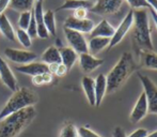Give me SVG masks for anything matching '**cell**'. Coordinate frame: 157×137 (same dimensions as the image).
Listing matches in <instances>:
<instances>
[{
  "instance_id": "cell-1",
  "label": "cell",
  "mask_w": 157,
  "mask_h": 137,
  "mask_svg": "<svg viewBox=\"0 0 157 137\" xmlns=\"http://www.w3.org/2000/svg\"><path fill=\"white\" fill-rule=\"evenodd\" d=\"M134 13V23H132V48L136 55L141 50H154L152 43L151 28H150L149 13L147 9H138L132 10Z\"/></svg>"
},
{
  "instance_id": "cell-2",
  "label": "cell",
  "mask_w": 157,
  "mask_h": 137,
  "mask_svg": "<svg viewBox=\"0 0 157 137\" xmlns=\"http://www.w3.org/2000/svg\"><path fill=\"white\" fill-rule=\"evenodd\" d=\"M137 65L134 60V57L130 53H123L119 61L111 68L108 75L106 76L107 80V91L106 93L111 94L119 90L130 75L136 71Z\"/></svg>"
},
{
  "instance_id": "cell-3",
  "label": "cell",
  "mask_w": 157,
  "mask_h": 137,
  "mask_svg": "<svg viewBox=\"0 0 157 137\" xmlns=\"http://www.w3.org/2000/svg\"><path fill=\"white\" fill-rule=\"evenodd\" d=\"M36 116L34 106L16 112L0 120V137H17Z\"/></svg>"
},
{
  "instance_id": "cell-4",
  "label": "cell",
  "mask_w": 157,
  "mask_h": 137,
  "mask_svg": "<svg viewBox=\"0 0 157 137\" xmlns=\"http://www.w3.org/2000/svg\"><path fill=\"white\" fill-rule=\"evenodd\" d=\"M37 102H39V96L33 90L27 87L18 88L16 91L13 92L11 98L1 109L0 120L21 109L34 106Z\"/></svg>"
},
{
  "instance_id": "cell-5",
  "label": "cell",
  "mask_w": 157,
  "mask_h": 137,
  "mask_svg": "<svg viewBox=\"0 0 157 137\" xmlns=\"http://www.w3.org/2000/svg\"><path fill=\"white\" fill-rule=\"evenodd\" d=\"M138 77L142 84L143 93L145 94V98H147L149 112L157 115V86L147 75L138 73Z\"/></svg>"
},
{
  "instance_id": "cell-6",
  "label": "cell",
  "mask_w": 157,
  "mask_h": 137,
  "mask_svg": "<svg viewBox=\"0 0 157 137\" xmlns=\"http://www.w3.org/2000/svg\"><path fill=\"white\" fill-rule=\"evenodd\" d=\"M132 23H134V13H132V10H129L127 14H126V16L123 18V21L120 23V25L118 26V28L114 30V34L110 39L108 49L113 48L114 46H117L124 39V37L127 34V32L130 30V28L132 27Z\"/></svg>"
},
{
  "instance_id": "cell-7",
  "label": "cell",
  "mask_w": 157,
  "mask_h": 137,
  "mask_svg": "<svg viewBox=\"0 0 157 137\" xmlns=\"http://www.w3.org/2000/svg\"><path fill=\"white\" fill-rule=\"evenodd\" d=\"M64 34H65L67 43L70 44V47L74 49L77 54L80 55L89 53L88 52V42L82 33L64 28Z\"/></svg>"
},
{
  "instance_id": "cell-8",
  "label": "cell",
  "mask_w": 157,
  "mask_h": 137,
  "mask_svg": "<svg viewBox=\"0 0 157 137\" xmlns=\"http://www.w3.org/2000/svg\"><path fill=\"white\" fill-rule=\"evenodd\" d=\"M124 0H96L90 12L98 15H110L117 13L121 9Z\"/></svg>"
},
{
  "instance_id": "cell-9",
  "label": "cell",
  "mask_w": 157,
  "mask_h": 137,
  "mask_svg": "<svg viewBox=\"0 0 157 137\" xmlns=\"http://www.w3.org/2000/svg\"><path fill=\"white\" fill-rule=\"evenodd\" d=\"M4 55L10 61L19 65H28L30 62H33L37 58V55L33 52L23 49H16V48H6Z\"/></svg>"
},
{
  "instance_id": "cell-10",
  "label": "cell",
  "mask_w": 157,
  "mask_h": 137,
  "mask_svg": "<svg viewBox=\"0 0 157 137\" xmlns=\"http://www.w3.org/2000/svg\"><path fill=\"white\" fill-rule=\"evenodd\" d=\"M63 26L64 28L75 30V31H78L80 33H90L94 28V23L93 21L89 18L77 19L73 16H70L65 19Z\"/></svg>"
},
{
  "instance_id": "cell-11",
  "label": "cell",
  "mask_w": 157,
  "mask_h": 137,
  "mask_svg": "<svg viewBox=\"0 0 157 137\" xmlns=\"http://www.w3.org/2000/svg\"><path fill=\"white\" fill-rule=\"evenodd\" d=\"M0 79L3 83V85L11 91H16L18 89L17 87V80L14 73L12 72L11 68L6 63V61L0 56Z\"/></svg>"
},
{
  "instance_id": "cell-12",
  "label": "cell",
  "mask_w": 157,
  "mask_h": 137,
  "mask_svg": "<svg viewBox=\"0 0 157 137\" xmlns=\"http://www.w3.org/2000/svg\"><path fill=\"white\" fill-rule=\"evenodd\" d=\"M147 112H149V107H147V98H145V94L141 92L129 115V121L132 123H138L147 116Z\"/></svg>"
},
{
  "instance_id": "cell-13",
  "label": "cell",
  "mask_w": 157,
  "mask_h": 137,
  "mask_svg": "<svg viewBox=\"0 0 157 137\" xmlns=\"http://www.w3.org/2000/svg\"><path fill=\"white\" fill-rule=\"evenodd\" d=\"M104 60L94 57L93 55L86 53V54H80L79 55V65L80 68L86 74L93 72L96 70L97 68H99L101 65H103Z\"/></svg>"
},
{
  "instance_id": "cell-14",
  "label": "cell",
  "mask_w": 157,
  "mask_h": 137,
  "mask_svg": "<svg viewBox=\"0 0 157 137\" xmlns=\"http://www.w3.org/2000/svg\"><path fill=\"white\" fill-rule=\"evenodd\" d=\"M19 73H23L30 76H35V75L43 74L45 72H48V67L44 62H30L28 65H18L15 68Z\"/></svg>"
},
{
  "instance_id": "cell-15",
  "label": "cell",
  "mask_w": 157,
  "mask_h": 137,
  "mask_svg": "<svg viewBox=\"0 0 157 137\" xmlns=\"http://www.w3.org/2000/svg\"><path fill=\"white\" fill-rule=\"evenodd\" d=\"M114 30H116V28L112 27V25L107 19H103L96 26H94L93 30L90 32V35H91V37H101L111 39L112 35L114 34Z\"/></svg>"
},
{
  "instance_id": "cell-16",
  "label": "cell",
  "mask_w": 157,
  "mask_h": 137,
  "mask_svg": "<svg viewBox=\"0 0 157 137\" xmlns=\"http://www.w3.org/2000/svg\"><path fill=\"white\" fill-rule=\"evenodd\" d=\"M137 56L140 67L157 71V54L154 50H141Z\"/></svg>"
},
{
  "instance_id": "cell-17",
  "label": "cell",
  "mask_w": 157,
  "mask_h": 137,
  "mask_svg": "<svg viewBox=\"0 0 157 137\" xmlns=\"http://www.w3.org/2000/svg\"><path fill=\"white\" fill-rule=\"evenodd\" d=\"M94 88H95V106L98 107L104 100V96L107 91V80L106 75L99 74L94 79Z\"/></svg>"
},
{
  "instance_id": "cell-18",
  "label": "cell",
  "mask_w": 157,
  "mask_h": 137,
  "mask_svg": "<svg viewBox=\"0 0 157 137\" xmlns=\"http://www.w3.org/2000/svg\"><path fill=\"white\" fill-rule=\"evenodd\" d=\"M59 53L61 56V63L65 65L70 71L78 60V54L71 47H63V46L59 48Z\"/></svg>"
},
{
  "instance_id": "cell-19",
  "label": "cell",
  "mask_w": 157,
  "mask_h": 137,
  "mask_svg": "<svg viewBox=\"0 0 157 137\" xmlns=\"http://www.w3.org/2000/svg\"><path fill=\"white\" fill-rule=\"evenodd\" d=\"M109 43H110L109 37H91L89 43H88V52H89V54L94 56V55L98 54L103 49H105L106 47H108Z\"/></svg>"
},
{
  "instance_id": "cell-20",
  "label": "cell",
  "mask_w": 157,
  "mask_h": 137,
  "mask_svg": "<svg viewBox=\"0 0 157 137\" xmlns=\"http://www.w3.org/2000/svg\"><path fill=\"white\" fill-rule=\"evenodd\" d=\"M81 86L87 96V100L91 106H95V88L94 79L89 76H83L81 79Z\"/></svg>"
},
{
  "instance_id": "cell-21",
  "label": "cell",
  "mask_w": 157,
  "mask_h": 137,
  "mask_svg": "<svg viewBox=\"0 0 157 137\" xmlns=\"http://www.w3.org/2000/svg\"><path fill=\"white\" fill-rule=\"evenodd\" d=\"M0 32L4 35L8 40L11 42L16 41V34H15V30L13 29L12 25H11L10 21L6 17L4 13L0 14Z\"/></svg>"
},
{
  "instance_id": "cell-22",
  "label": "cell",
  "mask_w": 157,
  "mask_h": 137,
  "mask_svg": "<svg viewBox=\"0 0 157 137\" xmlns=\"http://www.w3.org/2000/svg\"><path fill=\"white\" fill-rule=\"evenodd\" d=\"M93 6V2L90 0H65L62 6H60L57 11L61 10H77V9L85 8L90 10Z\"/></svg>"
},
{
  "instance_id": "cell-23",
  "label": "cell",
  "mask_w": 157,
  "mask_h": 137,
  "mask_svg": "<svg viewBox=\"0 0 157 137\" xmlns=\"http://www.w3.org/2000/svg\"><path fill=\"white\" fill-rule=\"evenodd\" d=\"M42 60L45 65L61 63V56L59 53V48L56 46H49L42 55Z\"/></svg>"
},
{
  "instance_id": "cell-24",
  "label": "cell",
  "mask_w": 157,
  "mask_h": 137,
  "mask_svg": "<svg viewBox=\"0 0 157 137\" xmlns=\"http://www.w3.org/2000/svg\"><path fill=\"white\" fill-rule=\"evenodd\" d=\"M35 0H10L9 8L11 10L17 11V12H27L32 11Z\"/></svg>"
},
{
  "instance_id": "cell-25",
  "label": "cell",
  "mask_w": 157,
  "mask_h": 137,
  "mask_svg": "<svg viewBox=\"0 0 157 137\" xmlns=\"http://www.w3.org/2000/svg\"><path fill=\"white\" fill-rule=\"evenodd\" d=\"M43 24L47 28L49 34L56 35L57 34V27H56V17H55V12L52 10H48L44 13Z\"/></svg>"
},
{
  "instance_id": "cell-26",
  "label": "cell",
  "mask_w": 157,
  "mask_h": 137,
  "mask_svg": "<svg viewBox=\"0 0 157 137\" xmlns=\"http://www.w3.org/2000/svg\"><path fill=\"white\" fill-rule=\"evenodd\" d=\"M59 137H79L78 136V129L75 127V124L71 122L64 123L59 134Z\"/></svg>"
},
{
  "instance_id": "cell-27",
  "label": "cell",
  "mask_w": 157,
  "mask_h": 137,
  "mask_svg": "<svg viewBox=\"0 0 157 137\" xmlns=\"http://www.w3.org/2000/svg\"><path fill=\"white\" fill-rule=\"evenodd\" d=\"M16 34V39L18 40V42L26 48H29L32 45V39L29 37V34L27 33L26 30L23 29H17V31L15 32Z\"/></svg>"
},
{
  "instance_id": "cell-28",
  "label": "cell",
  "mask_w": 157,
  "mask_h": 137,
  "mask_svg": "<svg viewBox=\"0 0 157 137\" xmlns=\"http://www.w3.org/2000/svg\"><path fill=\"white\" fill-rule=\"evenodd\" d=\"M31 17H32V11H27V12L21 13V16H19L18 19L19 29L27 30L28 26L30 24V21H31Z\"/></svg>"
},
{
  "instance_id": "cell-29",
  "label": "cell",
  "mask_w": 157,
  "mask_h": 137,
  "mask_svg": "<svg viewBox=\"0 0 157 137\" xmlns=\"http://www.w3.org/2000/svg\"><path fill=\"white\" fill-rule=\"evenodd\" d=\"M32 15L34 17L36 24L43 23V17H44V10H43V2H35L33 6Z\"/></svg>"
},
{
  "instance_id": "cell-30",
  "label": "cell",
  "mask_w": 157,
  "mask_h": 137,
  "mask_svg": "<svg viewBox=\"0 0 157 137\" xmlns=\"http://www.w3.org/2000/svg\"><path fill=\"white\" fill-rule=\"evenodd\" d=\"M127 3L135 10L138 9H150V4L147 2V0H126Z\"/></svg>"
},
{
  "instance_id": "cell-31",
  "label": "cell",
  "mask_w": 157,
  "mask_h": 137,
  "mask_svg": "<svg viewBox=\"0 0 157 137\" xmlns=\"http://www.w3.org/2000/svg\"><path fill=\"white\" fill-rule=\"evenodd\" d=\"M78 136L79 137H101L96 134L88 127H80L78 129Z\"/></svg>"
},
{
  "instance_id": "cell-32",
  "label": "cell",
  "mask_w": 157,
  "mask_h": 137,
  "mask_svg": "<svg viewBox=\"0 0 157 137\" xmlns=\"http://www.w3.org/2000/svg\"><path fill=\"white\" fill-rule=\"evenodd\" d=\"M49 32H48L47 28L45 27L43 23L42 24H36V37H39L40 39H48L49 37Z\"/></svg>"
},
{
  "instance_id": "cell-33",
  "label": "cell",
  "mask_w": 157,
  "mask_h": 137,
  "mask_svg": "<svg viewBox=\"0 0 157 137\" xmlns=\"http://www.w3.org/2000/svg\"><path fill=\"white\" fill-rule=\"evenodd\" d=\"M26 31H27V33L29 34V37H31V39L36 37V22H35L33 15L31 17V21H30L29 26H28V29L26 30Z\"/></svg>"
},
{
  "instance_id": "cell-34",
  "label": "cell",
  "mask_w": 157,
  "mask_h": 137,
  "mask_svg": "<svg viewBox=\"0 0 157 137\" xmlns=\"http://www.w3.org/2000/svg\"><path fill=\"white\" fill-rule=\"evenodd\" d=\"M88 15V10L85 8H80L77 9V10H74V14H73V17L77 19H85L87 18Z\"/></svg>"
},
{
  "instance_id": "cell-35",
  "label": "cell",
  "mask_w": 157,
  "mask_h": 137,
  "mask_svg": "<svg viewBox=\"0 0 157 137\" xmlns=\"http://www.w3.org/2000/svg\"><path fill=\"white\" fill-rule=\"evenodd\" d=\"M147 135H149V132H147V130L140 127V129L135 130L132 133H130L129 135L126 136V137H147Z\"/></svg>"
},
{
  "instance_id": "cell-36",
  "label": "cell",
  "mask_w": 157,
  "mask_h": 137,
  "mask_svg": "<svg viewBox=\"0 0 157 137\" xmlns=\"http://www.w3.org/2000/svg\"><path fill=\"white\" fill-rule=\"evenodd\" d=\"M67 72H68L67 68H66L64 65H62V63H59L58 68H57V70H56V73H55V75H57L58 77H63V76H65Z\"/></svg>"
},
{
  "instance_id": "cell-37",
  "label": "cell",
  "mask_w": 157,
  "mask_h": 137,
  "mask_svg": "<svg viewBox=\"0 0 157 137\" xmlns=\"http://www.w3.org/2000/svg\"><path fill=\"white\" fill-rule=\"evenodd\" d=\"M31 81H32L33 85L37 86V87H40V86H43L44 85V80H43V77H42V74L35 75V76H32Z\"/></svg>"
},
{
  "instance_id": "cell-38",
  "label": "cell",
  "mask_w": 157,
  "mask_h": 137,
  "mask_svg": "<svg viewBox=\"0 0 157 137\" xmlns=\"http://www.w3.org/2000/svg\"><path fill=\"white\" fill-rule=\"evenodd\" d=\"M42 77H43L44 80V85H47V84H50L52 80H54V75L50 74L49 72H45L42 74Z\"/></svg>"
},
{
  "instance_id": "cell-39",
  "label": "cell",
  "mask_w": 157,
  "mask_h": 137,
  "mask_svg": "<svg viewBox=\"0 0 157 137\" xmlns=\"http://www.w3.org/2000/svg\"><path fill=\"white\" fill-rule=\"evenodd\" d=\"M113 137H126L125 131L123 130V127H114Z\"/></svg>"
},
{
  "instance_id": "cell-40",
  "label": "cell",
  "mask_w": 157,
  "mask_h": 137,
  "mask_svg": "<svg viewBox=\"0 0 157 137\" xmlns=\"http://www.w3.org/2000/svg\"><path fill=\"white\" fill-rule=\"evenodd\" d=\"M9 3L10 0H0V14L4 12V10L9 6Z\"/></svg>"
},
{
  "instance_id": "cell-41",
  "label": "cell",
  "mask_w": 157,
  "mask_h": 137,
  "mask_svg": "<svg viewBox=\"0 0 157 137\" xmlns=\"http://www.w3.org/2000/svg\"><path fill=\"white\" fill-rule=\"evenodd\" d=\"M58 65H59V63H52V65H47V67H48V72H49L50 74L55 75L57 68H58Z\"/></svg>"
},
{
  "instance_id": "cell-42",
  "label": "cell",
  "mask_w": 157,
  "mask_h": 137,
  "mask_svg": "<svg viewBox=\"0 0 157 137\" xmlns=\"http://www.w3.org/2000/svg\"><path fill=\"white\" fill-rule=\"evenodd\" d=\"M147 2L150 4V6H151V8L157 13V0H147Z\"/></svg>"
},
{
  "instance_id": "cell-43",
  "label": "cell",
  "mask_w": 157,
  "mask_h": 137,
  "mask_svg": "<svg viewBox=\"0 0 157 137\" xmlns=\"http://www.w3.org/2000/svg\"><path fill=\"white\" fill-rule=\"evenodd\" d=\"M150 12H151V15H152V18H153L154 21V24H155L156 28H157V13L155 12V11L153 10L152 8H150Z\"/></svg>"
},
{
  "instance_id": "cell-44",
  "label": "cell",
  "mask_w": 157,
  "mask_h": 137,
  "mask_svg": "<svg viewBox=\"0 0 157 137\" xmlns=\"http://www.w3.org/2000/svg\"><path fill=\"white\" fill-rule=\"evenodd\" d=\"M147 137H157V130L156 131H154L153 133H151V134H149Z\"/></svg>"
},
{
  "instance_id": "cell-45",
  "label": "cell",
  "mask_w": 157,
  "mask_h": 137,
  "mask_svg": "<svg viewBox=\"0 0 157 137\" xmlns=\"http://www.w3.org/2000/svg\"><path fill=\"white\" fill-rule=\"evenodd\" d=\"M57 45L59 46V48H60V47H62V43H61V42H60V40H59V39H57Z\"/></svg>"
},
{
  "instance_id": "cell-46",
  "label": "cell",
  "mask_w": 157,
  "mask_h": 137,
  "mask_svg": "<svg viewBox=\"0 0 157 137\" xmlns=\"http://www.w3.org/2000/svg\"><path fill=\"white\" fill-rule=\"evenodd\" d=\"M36 2H43V0H35Z\"/></svg>"
}]
</instances>
